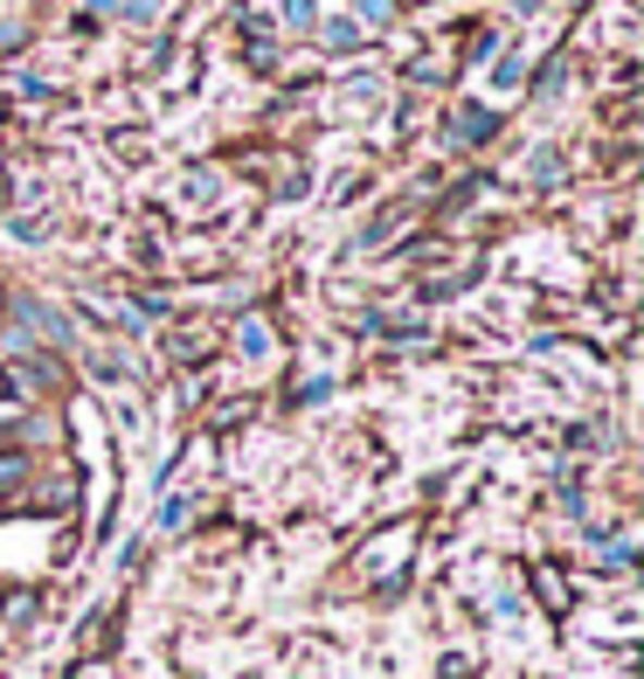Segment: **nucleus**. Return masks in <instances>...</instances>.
Segmentation results:
<instances>
[{
	"label": "nucleus",
	"instance_id": "nucleus-1",
	"mask_svg": "<svg viewBox=\"0 0 644 679\" xmlns=\"http://www.w3.org/2000/svg\"><path fill=\"white\" fill-rule=\"evenodd\" d=\"M485 132H499V119H492V111H458V119H450V146H479Z\"/></svg>",
	"mask_w": 644,
	"mask_h": 679
},
{
	"label": "nucleus",
	"instance_id": "nucleus-2",
	"mask_svg": "<svg viewBox=\"0 0 644 679\" xmlns=\"http://www.w3.org/2000/svg\"><path fill=\"white\" fill-rule=\"evenodd\" d=\"M236 347L250 354V361H263V354H271V326H263V319H236Z\"/></svg>",
	"mask_w": 644,
	"mask_h": 679
},
{
	"label": "nucleus",
	"instance_id": "nucleus-3",
	"mask_svg": "<svg viewBox=\"0 0 644 679\" xmlns=\"http://www.w3.org/2000/svg\"><path fill=\"white\" fill-rule=\"evenodd\" d=\"M22 471H28V458H14V450H8V458H0V493H8V485H22Z\"/></svg>",
	"mask_w": 644,
	"mask_h": 679
}]
</instances>
